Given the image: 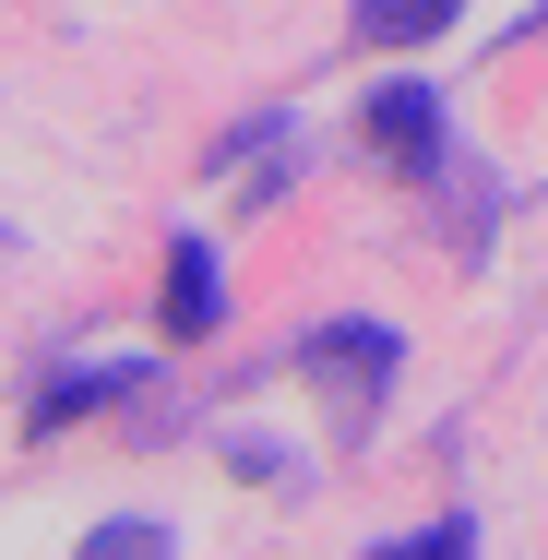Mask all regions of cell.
I'll return each mask as SVG.
<instances>
[{
  "instance_id": "obj_5",
  "label": "cell",
  "mask_w": 548,
  "mask_h": 560,
  "mask_svg": "<svg viewBox=\"0 0 548 560\" xmlns=\"http://www.w3.org/2000/svg\"><path fill=\"white\" fill-rule=\"evenodd\" d=\"M370 560H477V525L441 513V525H418V537H394V549H370Z\"/></svg>"
},
{
  "instance_id": "obj_2",
  "label": "cell",
  "mask_w": 548,
  "mask_h": 560,
  "mask_svg": "<svg viewBox=\"0 0 548 560\" xmlns=\"http://www.w3.org/2000/svg\"><path fill=\"white\" fill-rule=\"evenodd\" d=\"M119 394H143V358H108V370H72V382H48V394H36V430L84 418V406H119Z\"/></svg>"
},
{
  "instance_id": "obj_1",
  "label": "cell",
  "mask_w": 548,
  "mask_h": 560,
  "mask_svg": "<svg viewBox=\"0 0 548 560\" xmlns=\"http://www.w3.org/2000/svg\"><path fill=\"white\" fill-rule=\"evenodd\" d=\"M167 335L179 346L215 335V250L203 238H167Z\"/></svg>"
},
{
  "instance_id": "obj_3",
  "label": "cell",
  "mask_w": 548,
  "mask_h": 560,
  "mask_svg": "<svg viewBox=\"0 0 548 560\" xmlns=\"http://www.w3.org/2000/svg\"><path fill=\"white\" fill-rule=\"evenodd\" d=\"M430 131H441V96H430V84L370 96V143H382V155H430Z\"/></svg>"
},
{
  "instance_id": "obj_4",
  "label": "cell",
  "mask_w": 548,
  "mask_h": 560,
  "mask_svg": "<svg viewBox=\"0 0 548 560\" xmlns=\"http://www.w3.org/2000/svg\"><path fill=\"white\" fill-rule=\"evenodd\" d=\"M453 12H465V0H358V36H370V48H418Z\"/></svg>"
}]
</instances>
